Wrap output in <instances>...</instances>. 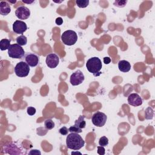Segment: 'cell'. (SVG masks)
Listing matches in <instances>:
<instances>
[{"label":"cell","instance_id":"1","mask_svg":"<svg viewBox=\"0 0 155 155\" xmlns=\"http://www.w3.org/2000/svg\"><path fill=\"white\" fill-rule=\"evenodd\" d=\"M67 148L73 150H78L84 146L85 142L78 133H71L66 138Z\"/></svg>","mask_w":155,"mask_h":155},{"label":"cell","instance_id":"2","mask_svg":"<svg viewBox=\"0 0 155 155\" xmlns=\"http://www.w3.org/2000/svg\"><path fill=\"white\" fill-rule=\"evenodd\" d=\"M86 67L88 71L93 74L95 76H98L101 74V70L102 67V62L97 57H93L87 60Z\"/></svg>","mask_w":155,"mask_h":155},{"label":"cell","instance_id":"3","mask_svg":"<svg viewBox=\"0 0 155 155\" xmlns=\"http://www.w3.org/2000/svg\"><path fill=\"white\" fill-rule=\"evenodd\" d=\"M61 40L63 44L69 46L74 45L78 40V35L73 30H69L63 32L61 35Z\"/></svg>","mask_w":155,"mask_h":155},{"label":"cell","instance_id":"4","mask_svg":"<svg viewBox=\"0 0 155 155\" xmlns=\"http://www.w3.org/2000/svg\"><path fill=\"white\" fill-rule=\"evenodd\" d=\"M8 55L12 58L22 59L25 56V52L21 46L14 44H12L8 49Z\"/></svg>","mask_w":155,"mask_h":155},{"label":"cell","instance_id":"5","mask_svg":"<svg viewBox=\"0 0 155 155\" xmlns=\"http://www.w3.org/2000/svg\"><path fill=\"white\" fill-rule=\"evenodd\" d=\"M30 72V67L24 61L18 62L15 67V73L18 77H26Z\"/></svg>","mask_w":155,"mask_h":155},{"label":"cell","instance_id":"6","mask_svg":"<svg viewBox=\"0 0 155 155\" xmlns=\"http://www.w3.org/2000/svg\"><path fill=\"white\" fill-rule=\"evenodd\" d=\"M107 119V115L105 113L101 112H97L96 113H94L92 117V121L93 124L97 127H103L105 124Z\"/></svg>","mask_w":155,"mask_h":155},{"label":"cell","instance_id":"7","mask_svg":"<svg viewBox=\"0 0 155 155\" xmlns=\"http://www.w3.org/2000/svg\"><path fill=\"white\" fill-rule=\"evenodd\" d=\"M3 150L5 153L9 154H22L24 153L22 152V149L20 147L14 143H9L6 144L3 147Z\"/></svg>","mask_w":155,"mask_h":155},{"label":"cell","instance_id":"8","mask_svg":"<svg viewBox=\"0 0 155 155\" xmlns=\"http://www.w3.org/2000/svg\"><path fill=\"white\" fill-rule=\"evenodd\" d=\"M84 75L83 73L79 70H78L75 73H73L70 76V83L72 86H78L83 83L84 81Z\"/></svg>","mask_w":155,"mask_h":155},{"label":"cell","instance_id":"9","mask_svg":"<svg viewBox=\"0 0 155 155\" xmlns=\"http://www.w3.org/2000/svg\"><path fill=\"white\" fill-rule=\"evenodd\" d=\"M46 62L48 68L55 69L58 66L60 62V58L56 54L50 53L47 56Z\"/></svg>","mask_w":155,"mask_h":155},{"label":"cell","instance_id":"10","mask_svg":"<svg viewBox=\"0 0 155 155\" xmlns=\"http://www.w3.org/2000/svg\"><path fill=\"white\" fill-rule=\"evenodd\" d=\"M15 15L20 20H27L30 16V11L26 6H20L16 10Z\"/></svg>","mask_w":155,"mask_h":155},{"label":"cell","instance_id":"11","mask_svg":"<svg viewBox=\"0 0 155 155\" xmlns=\"http://www.w3.org/2000/svg\"><path fill=\"white\" fill-rule=\"evenodd\" d=\"M27 29L26 22L20 20L15 21L13 24V30L17 34H22Z\"/></svg>","mask_w":155,"mask_h":155},{"label":"cell","instance_id":"12","mask_svg":"<svg viewBox=\"0 0 155 155\" xmlns=\"http://www.w3.org/2000/svg\"><path fill=\"white\" fill-rule=\"evenodd\" d=\"M128 103L133 107H137L142 104V99L137 93H131L128 96Z\"/></svg>","mask_w":155,"mask_h":155},{"label":"cell","instance_id":"13","mask_svg":"<svg viewBox=\"0 0 155 155\" xmlns=\"http://www.w3.org/2000/svg\"><path fill=\"white\" fill-rule=\"evenodd\" d=\"M24 59H25L26 63L29 66L32 67H36L39 63L38 56L34 53H28L26 54L25 56H24Z\"/></svg>","mask_w":155,"mask_h":155},{"label":"cell","instance_id":"14","mask_svg":"<svg viewBox=\"0 0 155 155\" xmlns=\"http://www.w3.org/2000/svg\"><path fill=\"white\" fill-rule=\"evenodd\" d=\"M11 12V7L10 4L7 1L0 2V14L3 16L9 15Z\"/></svg>","mask_w":155,"mask_h":155},{"label":"cell","instance_id":"15","mask_svg":"<svg viewBox=\"0 0 155 155\" xmlns=\"http://www.w3.org/2000/svg\"><path fill=\"white\" fill-rule=\"evenodd\" d=\"M119 70L122 72H128L131 69V64L126 60H121L118 62Z\"/></svg>","mask_w":155,"mask_h":155},{"label":"cell","instance_id":"16","mask_svg":"<svg viewBox=\"0 0 155 155\" xmlns=\"http://www.w3.org/2000/svg\"><path fill=\"white\" fill-rule=\"evenodd\" d=\"M11 46V40L9 39H3L0 41V48L2 51L8 50Z\"/></svg>","mask_w":155,"mask_h":155},{"label":"cell","instance_id":"17","mask_svg":"<svg viewBox=\"0 0 155 155\" xmlns=\"http://www.w3.org/2000/svg\"><path fill=\"white\" fill-rule=\"evenodd\" d=\"M84 119H85L84 116H80L79 118L75 121V126L81 129L84 128L86 126V122Z\"/></svg>","mask_w":155,"mask_h":155},{"label":"cell","instance_id":"18","mask_svg":"<svg viewBox=\"0 0 155 155\" xmlns=\"http://www.w3.org/2000/svg\"><path fill=\"white\" fill-rule=\"evenodd\" d=\"M154 116V110L153 108L149 107L146 109L145 111V118L146 119H152Z\"/></svg>","mask_w":155,"mask_h":155},{"label":"cell","instance_id":"19","mask_svg":"<svg viewBox=\"0 0 155 155\" xmlns=\"http://www.w3.org/2000/svg\"><path fill=\"white\" fill-rule=\"evenodd\" d=\"M16 41H17V44L21 46L26 45L27 43V37L26 36H24V35H21V36L17 37V39H16Z\"/></svg>","mask_w":155,"mask_h":155},{"label":"cell","instance_id":"20","mask_svg":"<svg viewBox=\"0 0 155 155\" xmlns=\"http://www.w3.org/2000/svg\"><path fill=\"white\" fill-rule=\"evenodd\" d=\"M44 126L47 130H52L55 127V123L52 119H48L44 121Z\"/></svg>","mask_w":155,"mask_h":155},{"label":"cell","instance_id":"21","mask_svg":"<svg viewBox=\"0 0 155 155\" xmlns=\"http://www.w3.org/2000/svg\"><path fill=\"white\" fill-rule=\"evenodd\" d=\"M76 4L79 8H86L89 4L88 0H77Z\"/></svg>","mask_w":155,"mask_h":155},{"label":"cell","instance_id":"22","mask_svg":"<svg viewBox=\"0 0 155 155\" xmlns=\"http://www.w3.org/2000/svg\"><path fill=\"white\" fill-rule=\"evenodd\" d=\"M109 144V140L107 137L105 136H102L101 137L100 140H99V145L100 146H102V147H105L108 145Z\"/></svg>","mask_w":155,"mask_h":155},{"label":"cell","instance_id":"23","mask_svg":"<svg viewBox=\"0 0 155 155\" xmlns=\"http://www.w3.org/2000/svg\"><path fill=\"white\" fill-rule=\"evenodd\" d=\"M69 132H70V133H80L82 132V129L78 128V127H76V126H71L69 128Z\"/></svg>","mask_w":155,"mask_h":155},{"label":"cell","instance_id":"24","mask_svg":"<svg viewBox=\"0 0 155 155\" xmlns=\"http://www.w3.org/2000/svg\"><path fill=\"white\" fill-rule=\"evenodd\" d=\"M127 3V0L126 1H121V0H120V1H115V2H114L113 4H114V6H115L118 7L122 8V7H124L126 6Z\"/></svg>","mask_w":155,"mask_h":155},{"label":"cell","instance_id":"25","mask_svg":"<svg viewBox=\"0 0 155 155\" xmlns=\"http://www.w3.org/2000/svg\"><path fill=\"white\" fill-rule=\"evenodd\" d=\"M36 109L33 107H29L27 108V114L29 115L30 116H33L36 113Z\"/></svg>","mask_w":155,"mask_h":155},{"label":"cell","instance_id":"26","mask_svg":"<svg viewBox=\"0 0 155 155\" xmlns=\"http://www.w3.org/2000/svg\"><path fill=\"white\" fill-rule=\"evenodd\" d=\"M69 132V129L66 127H62L59 130V132L61 135L64 136V135H67L68 134Z\"/></svg>","mask_w":155,"mask_h":155},{"label":"cell","instance_id":"27","mask_svg":"<svg viewBox=\"0 0 155 155\" xmlns=\"http://www.w3.org/2000/svg\"><path fill=\"white\" fill-rule=\"evenodd\" d=\"M97 153H98L100 155H104L105 154V149H104V147H102V146H98L97 147Z\"/></svg>","mask_w":155,"mask_h":155},{"label":"cell","instance_id":"28","mask_svg":"<svg viewBox=\"0 0 155 155\" xmlns=\"http://www.w3.org/2000/svg\"><path fill=\"white\" fill-rule=\"evenodd\" d=\"M55 22L58 26H61V25H62V23H63V20H62V18L58 17V18H57L56 19Z\"/></svg>","mask_w":155,"mask_h":155},{"label":"cell","instance_id":"29","mask_svg":"<svg viewBox=\"0 0 155 155\" xmlns=\"http://www.w3.org/2000/svg\"><path fill=\"white\" fill-rule=\"evenodd\" d=\"M104 62L105 64H109L111 62V59L109 57H105L104 58Z\"/></svg>","mask_w":155,"mask_h":155},{"label":"cell","instance_id":"30","mask_svg":"<svg viewBox=\"0 0 155 155\" xmlns=\"http://www.w3.org/2000/svg\"><path fill=\"white\" fill-rule=\"evenodd\" d=\"M29 154H41V153L39 150H32L31 151L29 152Z\"/></svg>","mask_w":155,"mask_h":155},{"label":"cell","instance_id":"31","mask_svg":"<svg viewBox=\"0 0 155 155\" xmlns=\"http://www.w3.org/2000/svg\"><path fill=\"white\" fill-rule=\"evenodd\" d=\"M24 3H26V4H32V3H34L35 2V1H34V0H33V1H24V0H22V1Z\"/></svg>","mask_w":155,"mask_h":155},{"label":"cell","instance_id":"32","mask_svg":"<svg viewBox=\"0 0 155 155\" xmlns=\"http://www.w3.org/2000/svg\"><path fill=\"white\" fill-rule=\"evenodd\" d=\"M7 2H9L10 3H12V4H15L17 3V1L16 0H14V1H10V0H8Z\"/></svg>","mask_w":155,"mask_h":155}]
</instances>
